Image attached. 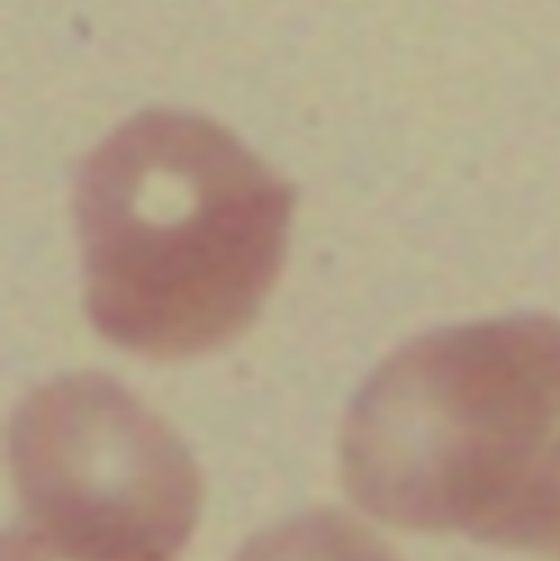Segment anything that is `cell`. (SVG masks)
I'll return each mask as SVG.
<instances>
[{"label":"cell","mask_w":560,"mask_h":561,"mask_svg":"<svg viewBox=\"0 0 560 561\" xmlns=\"http://www.w3.org/2000/svg\"><path fill=\"white\" fill-rule=\"evenodd\" d=\"M342 481L407 533L519 552L560 547V325L443 332L385 363L341 437Z\"/></svg>","instance_id":"1"},{"label":"cell","mask_w":560,"mask_h":561,"mask_svg":"<svg viewBox=\"0 0 560 561\" xmlns=\"http://www.w3.org/2000/svg\"><path fill=\"white\" fill-rule=\"evenodd\" d=\"M293 204L288 184L217 125L164 112L135 118L79 176L95 327L150 358L232 342L278 278Z\"/></svg>","instance_id":"2"},{"label":"cell","mask_w":560,"mask_h":561,"mask_svg":"<svg viewBox=\"0 0 560 561\" xmlns=\"http://www.w3.org/2000/svg\"><path fill=\"white\" fill-rule=\"evenodd\" d=\"M15 526L99 561H176L203 483L180 438L138 399L95 375L58 379L13 417Z\"/></svg>","instance_id":"3"},{"label":"cell","mask_w":560,"mask_h":561,"mask_svg":"<svg viewBox=\"0 0 560 561\" xmlns=\"http://www.w3.org/2000/svg\"><path fill=\"white\" fill-rule=\"evenodd\" d=\"M236 561H401L364 524L335 510L296 517L253 537Z\"/></svg>","instance_id":"4"},{"label":"cell","mask_w":560,"mask_h":561,"mask_svg":"<svg viewBox=\"0 0 560 561\" xmlns=\"http://www.w3.org/2000/svg\"><path fill=\"white\" fill-rule=\"evenodd\" d=\"M2 561H89L66 556L35 539L30 534L12 527L2 540Z\"/></svg>","instance_id":"5"}]
</instances>
